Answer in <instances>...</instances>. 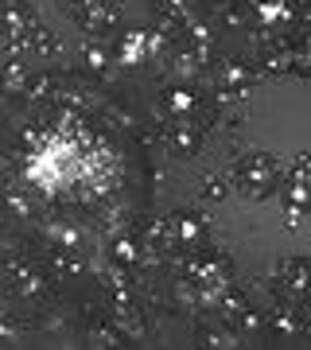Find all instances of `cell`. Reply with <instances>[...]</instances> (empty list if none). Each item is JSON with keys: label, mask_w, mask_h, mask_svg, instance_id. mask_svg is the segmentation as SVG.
<instances>
[{"label": "cell", "mask_w": 311, "mask_h": 350, "mask_svg": "<svg viewBox=\"0 0 311 350\" xmlns=\"http://www.w3.org/2000/svg\"><path fill=\"white\" fill-rule=\"evenodd\" d=\"M280 175H284V167L273 152H245L234 167V187L245 202H265L276 195Z\"/></svg>", "instance_id": "obj_1"}, {"label": "cell", "mask_w": 311, "mask_h": 350, "mask_svg": "<svg viewBox=\"0 0 311 350\" xmlns=\"http://www.w3.org/2000/svg\"><path fill=\"white\" fill-rule=\"evenodd\" d=\"M191 253H195V257H191V284L199 288V304L202 308H218V296H222L226 284H230L234 265H230V257L211 253L206 245H199V250H191Z\"/></svg>", "instance_id": "obj_2"}, {"label": "cell", "mask_w": 311, "mask_h": 350, "mask_svg": "<svg viewBox=\"0 0 311 350\" xmlns=\"http://www.w3.org/2000/svg\"><path fill=\"white\" fill-rule=\"evenodd\" d=\"M152 234H156L167 250H187L191 253V250H199V245H206V222H202L199 214H187V211L167 214Z\"/></svg>", "instance_id": "obj_3"}, {"label": "cell", "mask_w": 311, "mask_h": 350, "mask_svg": "<svg viewBox=\"0 0 311 350\" xmlns=\"http://www.w3.org/2000/svg\"><path fill=\"white\" fill-rule=\"evenodd\" d=\"M280 199H284L288 214H292V222H296L299 214L311 206V183H308V156H296L292 167L280 175Z\"/></svg>", "instance_id": "obj_4"}, {"label": "cell", "mask_w": 311, "mask_h": 350, "mask_svg": "<svg viewBox=\"0 0 311 350\" xmlns=\"http://www.w3.org/2000/svg\"><path fill=\"white\" fill-rule=\"evenodd\" d=\"M36 27V12L27 0H0V39L12 51H24L27 31Z\"/></svg>", "instance_id": "obj_5"}, {"label": "cell", "mask_w": 311, "mask_h": 350, "mask_svg": "<svg viewBox=\"0 0 311 350\" xmlns=\"http://www.w3.org/2000/svg\"><path fill=\"white\" fill-rule=\"evenodd\" d=\"M70 16H75L86 31H94V36L113 31V27L121 24V8H117L113 0H78L75 8H70Z\"/></svg>", "instance_id": "obj_6"}, {"label": "cell", "mask_w": 311, "mask_h": 350, "mask_svg": "<svg viewBox=\"0 0 311 350\" xmlns=\"http://www.w3.org/2000/svg\"><path fill=\"white\" fill-rule=\"evenodd\" d=\"M276 276H280V292L292 296L296 304L311 292V261H303V257H284Z\"/></svg>", "instance_id": "obj_7"}, {"label": "cell", "mask_w": 311, "mask_h": 350, "mask_svg": "<svg viewBox=\"0 0 311 350\" xmlns=\"http://www.w3.org/2000/svg\"><path fill=\"white\" fill-rule=\"evenodd\" d=\"M253 78H257V63L253 59H222L218 63V86L226 90V94H241V90L253 86Z\"/></svg>", "instance_id": "obj_8"}, {"label": "cell", "mask_w": 311, "mask_h": 350, "mask_svg": "<svg viewBox=\"0 0 311 350\" xmlns=\"http://www.w3.org/2000/svg\"><path fill=\"white\" fill-rule=\"evenodd\" d=\"M163 137H167V144H172L179 156H195L199 152V125L191 121V117H167V125H163Z\"/></svg>", "instance_id": "obj_9"}, {"label": "cell", "mask_w": 311, "mask_h": 350, "mask_svg": "<svg viewBox=\"0 0 311 350\" xmlns=\"http://www.w3.org/2000/svg\"><path fill=\"white\" fill-rule=\"evenodd\" d=\"M8 292L20 296V300H39V296L47 292V280H43V273L31 269V265H12V269H8Z\"/></svg>", "instance_id": "obj_10"}, {"label": "cell", "mask_w": 311, "mask_h": 350, "mask_svg": "<svg viewBox=\"0 0 311 350\" xmlns=\"http://www.w3.org/2000/svg\"><path fill=\"white\" fill-rule=\"evenodd\" d=\"M47 234H51V250H66V253H82V257H90V238L78 230V226L70 222H51L47 226Z\"/></svg>", "instance_id": "obj_11"}, {"label": "cell", "mask_w": 311, "mask_h": 350, "mask_svg": "<svg viewBox=\"0 0 311 350\" xmlns=\"http://www.w3.org/2000/svg\"><path fill=\"white\" fill-rule=\"evenodd\" d=\"M27 82H31V63L8 59V63L0 66V90L4 94H27Z\"/></svg>", "instance_id": "obj_12"}, {"label": "cell", "mask_w": 311, "mask_h": 350, "mask_svg": "<svg viewBox=\"0 0 311 350\" xmlns=\"http://www.w3.org/2000/svg\"><path fill=\"white\" fill-rule=\"evenodd\" d=\"M199 109V94L187 86H175L163 94V117H191V113Z\"/></svg>", "instance_id": "obj_13"}, {"label": "cell", "mask_w": 311, "mask_h": 350, "mask_svg": "<svg viewBox=\"0 0 311 350\" xmlns=\"http://www.w3.org/2000/svg\"><path fill=\"white\" fill-rule=\"evenodd\" d=\"M24 51H31L36 59H51V55H59V36H55L51 27L36 24L31 31H27V39H24Z\"/></svg>", "instance_id": "obj_14"}, {"label": "cell", "mask_w": 311, "mask_h": 350, "mask_svg": "<svg viewBox=\"0 0 311 350\" xmlns=\"http://www.w3.org/2000/svg\"><path fill=\"white\" fill-rule=\"evenodd\" d=\"M109 257H113V265H121V269H137V265L144 261V250H140L137 238H117Z\"/></svg>", "instance_id": "obj_15"}, {"label": "cell", "mask_w": 311, "mask_h": 350, "mask_svg": "<svg viewBox=\"0 0 311 350\" xmlns=\"http://www.w3.org/2000/svg\"><path fill=\"white\" fill-rule=\"evenodd\" d=\"M273 327L276 331H284V335H296L299 327H303V319H299V308H284V312L273 315Z\"/></svg>", "instance_id": "obj_16"}, {"label": "cell", "mask_w": 311, "mask_h": 350, "mask_svg": "<svg viewBox=\"0 0 311 350\" xmlns=\"http://www.w3.org/2000/svg\"><path fill=\"white\" fill-rule=\"evenodd\" d=\"M86 66L90 70H105L109 66V51L101 47V43H86Z\"/></svg>", "instance_id": "obj_17"}, {"label": "cell", "mask_w": 311, "mask_h": 350, "mask_svg": "<svg viewBox=\"0 0 311 350\" xmlns=\"http://www.w3.org/2000/svg\"><path fill=\"white\" fill-rule=\"evenodd\" d=\"M202 347H234V342H230V335H218V331H202Z\"/></svg>", "instance_id": "obj_18"}, {"label": "cell", "mask_w": 311, "mask_h": 350, "mask_svg": "<svg viewBox=\"0 0 311 350\" xmlns=\"http://www.w3.org/2000/svg\"><path fill=\"white\" fill-rule=\"evenodd\" d=\"M226 195V183L222 179H211V183H206V199H222Z\"/></svg>", "instance_id": "obj_19"}, {"label": "cell", "mask_w": 311, "mask_h": 350, "mask_svg": "<svg viewBox=\"0 0 311 350\" xmlns=\"http://www.w3.org/2000/svg\"><path fill=\"white\" fill-rule=\"evenodd\" d=\"M0 105H4V90H0Z\"/></svg>", "instance_id": "obj_20"}, {"label": "cell", "mask_w": 311, "mask_h": 350, "mask_svg": "<svg viewBox=\"0 0 311 350\" xmlns=\"http://www.w3.org/2000/svg\"><path fill=\"white\" fill-rule=\"evenodd\" d=\"M0 315H4V312H0Z\"/></svg>", "instance_id": "obj_21"}]
</instances>
